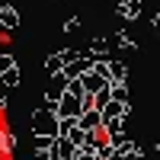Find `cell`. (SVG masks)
Here are the masks:
<instances>
[{
	"instance_id": "obj_1",
	"label": "cell",
	"mask_w": 160,
	"mask_h": 160,
	"mask_svg": "<svg viewBox=\"0 0 160 160\" xmlns=\"http://www.w3.org/2000/svg\"><path fill=\"white\" fill-rule=\"evenodd\" d=\"M55 131H58V122H55V115L42 109V112L35 115V135H38V138H55Z\"/></svg>"
},
{
	"instance_id": "obj_2",
	"label": "cell",
	"mask_w": 160,
	"mask_h": 160,
	"mask_svg": "<svg viewBox=\"0 0 160 160\" xmlns=\"http://www.w3.org/2000/svg\"><path fill=\"white\" fill-rule=\"evenodd\" d=\"M0 22H3V26H16V13H13V7L0 10Z\"/></svg>"
},
{
	"instance_id": "obj_3",
	"label": "cell",
	"mask_w": 160,
	"mask_h": 160,
	"mask_svg": "<svg viewBox=\"0 0 160 160\" xmlns=\"http://www.w3.org/2000/svg\"><path fill=\"white\" fill-rule=\"evenodd\" d=\"M7 71H13V58H10V55L0 58V74H7Z\"/></svg>"
},
{
	"instance_id": "obj_4",
	"label": "cell",
	"mask_w": 160,
	"mask_h": 160,
	"mask_svg": "<svg viewBox=\"0 0 160 160\" xmlns=\"http://www.w3.org/2000/svg\"><path fill=\"white\" fill-rule=\"evenodd\" d=\"M16 80H19V74H16V71H7V74H3V83H10V87L16 83Z\"/></svg>"
},
{
	"instance_id": "obj_5",
	"label": "cell",
	"mask_w": 160,
	"mask_h": 160,
	"mask_svg": "<svg viewBox=\"0 0 160 160\" xmlns=\"http://www.w3.org/2000/svg\"><path fill=\"white\" fill-rule=\"evenodd\" d=\"M58 68H61V58H51V61H48V71H51V74H55Z\"/></svg>"
}]
</instances>
